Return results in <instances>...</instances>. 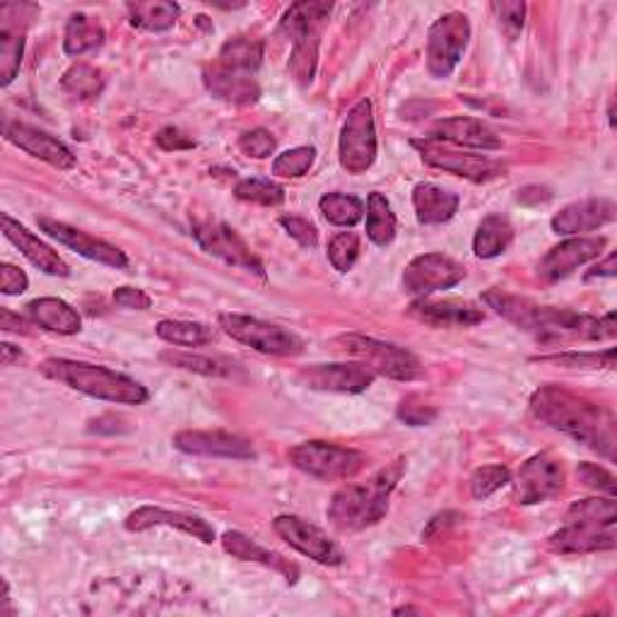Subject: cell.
Segmentation results:
<instances>
[{
    "instance_id": "obj_1",
    "label": "cell",
    "mask_w": 617,
    "mask_h": 617,
    "mask_svg": "<svg viewBox=\"0 0 617 617\" xmlns=\"http://www.w3.org/2000/svg\"><path fill=\"white\" fill-rule=\"evenodd\" d=\"M482 299L501 319H507L538 340H610L617 336V321L613 311L603 319H596L571 309L543 307L526 297L507 295L501 290L485 292Z\"/></svg>"
},
{
    "instance_id": "obj_2",
    "label": "cell",
    "mask_w": 617,
    "mask_h": 617,
    "mask_svg": "<svg viewBox=\"0 0 617 617\" xmlns=\"http://www.w3.org/2000/svg\"><path fill=\"white\" fill-rule=\"evenodd\" d=\"M530 412L557 432L569 435L606 458H615V418L606 408L559 386H540L530 396Z\"/></svg>"
},
{
    "instance_id": "obj_3",
    "label": "cell",
    "mask_w": 617,
    "mask_h": 617,
    "mask_svg": "<svg viewBox=\"0 0 617 617\" xmlns=\"http://www.w3.org/2000/svg\"><path fill=\"white\" fill-rule=\"evenodd\" d=\"M404 470L406 461L398 458V461L377 470L365 482L342 487L340 492L334 495L331 505H328V521L338 530H365L379 524L386 511H389L391 492L404 478Z\"/></svg>"
},
{
    "instance_id": "obj_4",
    "label": "cell",
    "mask_w": 617,
    "mask_h": 617,
    "mask_svg": "<svg viewBox=\"0 0 617 617\" xmlns=\"http://www.w3.org/2000/svg\"><path fill=\"white\" fill-rule=\"evenodd\" d=\"M39 369L41 375L68 386V389L92 396L97 400H107V404L140 406L150 398L146 386L102 365L76 362L66 360V357H49V360L41 362Z\"/></svg>"
},
{
    "instance_id": "obj_5",
    "label": "cell",
    "mask_w": 617,
    "mask_h": 617,
    "mask_svg": "<svg viewBox=\"0 0 617 617\" xmlns=\"http://www.w3.org/2000/svg\"><path fill=\"white\" fill-rule=\"evenodd\" d=\"M334 348L350 355L352 360L369 367L377 377H389L396 381H412L420 377L422 365L410 350L384 342L377 338L348 334L334 340Z\"/></svg>"
},
{
    "instance_id": "obj_6",
    "label": "cell",
    "mask_w": 617,
    "mask_h": 617,
    "mask_svg": "<svg viewBox=\"0 0 617 617\" xmlns=\"http://www.w3.org/2000/svg\"><path fill=\"white\" fill-rule=\"evenodd\" d=\"M290 464L307 472V476L324 480V482H340L350 480L360 472L367 464V456L357 449L338 447L328 441H305L287 454Z\"/></svg>"
},
{
    "instance_id": "obj_7",
    "label": "cell",
    "mask_w": 617,
    "mask_h": 617,
    "mask_svg": "<svg viewBox=\"0 0 617 617\" xmlns=\"http://www.w3.org/2000/svg\"><path fill=\"white\" fill-rule=\"evenodd\" d=\"M220 328L222 331L258 352L266 355H280V357H295L305 350V342L287 328L278 324H268L247 314H220Z\"/></svg>"
},
{
    "instance_id": "obj_8",
    "label": "cell",
    "mask_w": 617,
    "mask_h": 617,
    "mask_svg": "<svg viewBox=\"0 0 617 617\" xmlns=\"http://www.w3.org/2000/svg\"><path fill=\"white\" fill-rule=\"evenodd\" d=\"M340 167L348 175H365L377 160V126L369 99L357 102L340 131Z\"/></svg>"
},
{
    "instance_id": "obj_9",
    "label": "cell",
    "mask_w": 617,
    "mask_h": 617,
    "mask_svg": "<svg viewBox=\"0 0 617 617\" xmlns=\"http://www.w3.org/2000/svg\"><path fill=\"white\" fill-rule=\"evenodd\" d=\"M470 41V22L464 12L441 16L427 34V70L435 78H449L461 63Z\"/></svg>"
},
{
    "instance_id": "obj_10",
    "label": "cell",
    "mask_w": 617,
    "mask_h": 617,
    "mask_svg": "<svg viewBox=\"0 0 617 617\" xmlns=\"http://www.w3.org/2000/svg\"><path fill=\"white\" fill-rule=\"evenodd\" d=\"M193 239L198 241L200 249L215 258H220L222 263L247 270L261 280L266 278L263 263L258 261V256L249 249V243L243 241L229 225L215 222V220L193 222Z\"/></svg>"
},
{
    "instance_id": "obj_11",
    "label": "cell",
    "mask_w": 617,
    "mask_h": 617,
    "mask_svg": "<svg viewBox=\"0 0 617 617\" xmlns=\"http://www.w3.org/2000/svg\"><path fill=\"white\" fill-rule=\"evenodd\" d=\"M412 146L420 150L422 160L429 167L444 169V171H449V175L464 177L468 181L482 183V181H490V179H497V177L505 175V165L497 162V160H490L487 155L461 152L456 148L444 146V142L427 140V138L425 140H412Z\"/></svg>"
},
{
    "instance_id": "obj_12",
    "label": "cell",
    "mask_w": 617,
    "mask_h": 617,
    "mask_svg": "<svg viewBox=\"0 0 617 617\" xmlns=\"http://www.w3.org/2000/svg\"><path fill=\"white\" fill-rule=\"evenodd\" d=\"M37 12L39 8L30 3L0 6V84H3V88H8L20 73L24 34Z\"/></svg>"
},
{
    "instance_id": "obj_13",
    "label": "cell",
    "mask_w": 617,
    "mask_h": 617,
    "mask_svg": "<svg viewBox=\"0 0 617 617\" xmlns=\"http://www.w3.org/2000/svg\"><path fill=\"white\" fill-rule=\"evenodd\" d=\"M567 482V472L563 461H557L553 454H538L519 468L516 476V501L524 507L540 505L563 492Z\"/></svg>"
},
{
    "instance_id": "obj_14",
    "label": "cell",
    "mask_w": 617,
    "mask_h": 617,
    "mask_svg": "<svg viewBox=\"0 0 617 617\" xmlns=\"http://www.w3.org/2000/svg\"><path fill=\"white\" fill-rule=\"evenodd\" d=\"M305 389L324 394H365L377 375L360 362L340 365H311L297 371L295 377Z\"/></svg>"
},
{
    "instance_id": "obj_15",
    "label": "cell",
    "mask_w": 617,
    "mask_h": 617,
    "mask_svg": "<svg viewBox=\"0 0 617 617\" xmlns=\"http://www.w3.org/2000/svg\"><path fill=\"white\" fill-rule=\"evenodd\" d=\"M466 278L464 266L444 253H422L412 258L404 272L406 292L415 297H427L439 290H449Z\"/></svg>"
},
{
    "instance_id": "obj_16",
    "label": "cell",
    "mask_w": 617,
    "mask_h": 617,
    "mask_svg": "<svg viewBox=\"0 0 617 617\" xmlns=\"http://www.w3.org/2000/svg\"><path fill=\"white\" fill-rule=\"evenodd\" d=\"M272 528H276V534L295 548L297 553L311 557L314 563L319 565H340L342 563V553L338 545L328 538L319 526H314L305 519H299V516L292 514H282L278 516L276 521H272Z\"/></svg>"
},
{
    "instance_id": "obj_17",
    "label": "cell",
    "mask_w": 617,
    "mask_h": 617,
    "mask_svg": "<svg viewBox=\"0 0 617 617\" xmlns=\"http://www.w3.org/2000/svg\"><path fill=\"white\" fill-rule=\"evenodd\" d=\"M608 247L606 237H577L567 239L563 243H557L548 253L543 256V261L538 263V276L545 282H555L571 276L574 270L596 261L603 253V249Z\"/></svg>"
},
{
    "instance_id": "obj_18",
    "label": "cell",
    "mask_w": 617,
    "mask_h": 617,
    "mask_svg": "<svg viewBox=\"0 0 617 617\" xmlns=\"http://www.w3.org/2000/svg\"><path fill=\"white\" fill-rule=\"evenodd\" d=\"M39 227H41V232H47L49 237L63 243V247L73 249L82 258H90V261H94V263H102L109 268L128 266V256L121 249H117L113 243H109L105 239L90 237L88 232H82V229H76V227H70L59 220H51V218H39Z\"/></svg>"
},
{
    "instance_id": "obj_19",
    "label": "cell",
    "mask_w": 617,
    "mask_h": 617,
    "mask_svg": "<svg viewBox=\"0 0 617 617\" xmlns=\"http://www.w3.org/2000/svg\"><path fill=\"white\" fill-rule=\"evenodd\" d=\"M615 543V524L565 521V526L548 538V548L557 555H588L613 550Z\"/></svg>"
},
{
    "instance_id": "obj_20",
    "label": "cell",
    "mask_w": 617,
    "mask_h": 617,
    "mask_svg": "<svg viewBox=\"0 0 617 617\" xmlns=\"http://www.w3.org/2000/svg\"><path fill=\"white\" fill-rule=\"evenodd\" d=\"M175 449L191 456H210V458H237V461H249L256 456L253 444L232 432H179L175 439Z\"/></svg>"
},
{
    "instance_id": "obj_21",
    "label": "cell",
    "mask_w": 617,
    "mask_h": 617,
    "mask_svg": "<svg viewBox=\"0 0 617 617\" xmlns=\"http://www.w3.org/2000/svg\"><path fill=\"white\" fill-rule=\"evenodd\" d=\"M6 138L12 142V146L24 150L27 155H32V157H37V160L47 162L61 171H70L78 165L76 155L70 152L59 138L49 136L47 131H39V128H34V126L6 123Z\"/></svg>"
},
{
    "instance_id": "obj_22",
    "label": "cell",
    "mask_w": 617,
    "mask_h": 617,
    "mask_svg": "<svg viewBox=\"0 0 617 617\" xmlns=\"http://www.w3.org/2000/svg\"><path fill=\"white\" fill-rule=\"evenodd\" d=\"M408 314L412 319H418V321H422L427 326H435V328H468V326H476L485 319L482 309L470 305V301H461V299L435 301V299L420 297L408 307Z\"/></svg>"
},
{
    "instance_id": "obj_23",
    "label": "cell",
    "mask_w": 617,
    "mask_h": 617,
    "mask_svg": "<svg viewBox=\"0 0 617 617\" xmlns=\"http://www.w3.org/2000/svg\"><path fill=\"white\" fill-rule=\"evenodd\" d=\"M427 140L444 142L454 148H472V150H499L501 140L490 126L470 117H451L441 119L432 126Z\"/></svg>"
},
{
    "instance_id": "obj_24",
    "label": "cell",
    "mask_w": 617,
    "mask_h": 617,
    "mask_svg": "<svg viewBox=\"0 0 617 617\" xmlns=\"http://www.w3.org/2000/svg\"><path fill=\"white\" fill-rule=\"evenodd\" d=\"M0 222H3V235L8 237V241L16 243L20 253L34 268H39L41 272H47V276H56V278H68L70 276V268H68L63 258L56 253L49 247V243H44L39 237H34L24 225H20L18 220H12L8 212H3Z\"/></svg>"
},
{
    "instance_id": "obj_25",
    "label": "cell",
    "mask_w": 617,
    "mask_h": 617,
    "mask_svg": "<svg viewBox=\"0 0 617 617\" xmlns=\"http://www.w3.org/2000/svg\"><path fill=\"white\" fill-rule=\"evenodd\" d=\"M615 220V203L610 198H586L559 210L553 218V232L557 235H584Z\"/></svg>"
},
{
    "instance_id": "obj_26",
    "label": "cell",
    "mask_w": 617,
    "mask_h": 617,
    "mask_svg": "<svg viewBox=\"0 0 617 617\" xmlns=\"http://www.w3.org/2000/svg\"><path fill=\"white\" fill-rule=\"evenodd\" d=\"M128 530H148L152 526H169V528H179L183 534L193 536L200 543H212L215 540V528L200 519V516L193 514H181V511H167L162 507H140L133 514L126 516Z\"/></svg>"
},
{
    "instance_id": "obj_27",
    "label": "cell",
    "mask_w": 617,
    "mask_h": 617,
    "mask_svg": "<svg viewBox=\"0 0 617 617\" xmlns=\"http://www.w3.org/2000/svg\"><path fill=\"white\" fill-rule=\"evenodd\" d=\"M203 82H206V90L212 97L237 107L256 105L258 97H261V88H258L256 76L235 73V70H227L218 63H210L203 70Z\"/></svg>"
},
{
    "instance_id": "obj_28",
    "label": "cell",
    "mask_w": 617,
    "mask_h": 617,
    "mask_svg": "<svg viewBox=\"0 0 617 617\" xmlns=\"http://www.w3.org/2000/svg\"><path fill=\"white\" fill-rule=\"evenodd\" d=\"M222 548L227 555L241 559V563H258V565L280 571L290 584H295L299 579V569H297V565L290 563V559H285L282 555L272 553L268 548H261V545L251 540L249 536L239 534V530H227V534L222 536Z\"/></svg>"
},
{
    "instance_id": "obj_29",
    "label": "cell",
    "mask_w": 617,
    "mask_h": 617,
    "mask_svg": "<svg viewBox=\"0 0 617 617\" xmlns=\"http://www.w3.org/2000/svg\"><path fill=\"white\" fill-rule=\"evenodd\" d=\"M27 317H30L34 326L59 336H76L82 331L80 314L70 307L68 301L56 297L32 299L30 305H27Z\"/></svg>"
},
{
    "instance_id": "obj_30",
    "label": "cell",
    "mask_w": 617,
    "mask_h": 617,
    "mask_svg": "<svg viewBox=\"0 0 617 617\" xmlns=\"http://www.w3.org/2000/svg\"><path fill=\"white\" fill-rule=\"evenodd\" d=\"M458 196L441 189L437 183H418L412 189V206L420 225H444L449 222L458 210Z\"/></svg>"
},
{
    "instance_id": "obj_31",
    "label": "cell",
    "mask_w": 617,
    "mask_h": 617,
    "mask_svg": "<svg viewBox=\"0 0 617 617\" xmlns=\"http://www.w3.org/2000/svg\"><path fill=\"white\" fill-rule=\"evenodd\" d=\"M215 63L235 73L256 76L263 63V41L253 37H235L220 49Z\"/></svg>"
},
{
    "instance_id": "obj_32",
    "label": "cell",
    "mask_w": 617,
    "mask_h": 617,
    "mask_svg": "<svg viewBox=\"0 0 617 617\" xmlns=\"http://www.w3.org/2000/svg\"><path fill=\"white\" fill-rule=\"evenodd\" d=\"M319 32L321 30H307V32H299L292 37V53H290V63H287V70H290V76L295 78L297 84H301V88L311 84L314 76H317Z\"/></svg>"
},
{
    "instance_id": "obj_33",
    "label": "cell",
    "mask_w": 617,
    "mask_h": 617,
    "mask_svg": "<svg viewBox=\"0 0 617 617\" xmlns=\"http://www.w3.org/2000/svg\"><path fill=\"white\" fill-rule=\"evenodd\" d=\"M105 27L99 20L84 16V12H78L68 20L66 24V39H63V51L68 56H84L90 51H97L99 47L105 44Z\"/></svg>"
},
{
    "instance_id": "obj_34",
    "label": "cell",
    "mask_w": 617,
    "mask_h": 617,
    "mask_svg": "<svg viewBox=\"0 0 617 617\" xmlns=\"http://www.w3.org/2000/svg\"><path fill=\"white\" fill-rule=\"evenodd\" d=\"M128 20L142 32H167L177 24L181 8L165 0H150V3H128Z\"/></svg>"
},
{
    "instance_id": "obj_35",
    "label": "cell",
    "mask_w": 617,
    "mask_h": 617,
    "mask_svg": "<svg viewBox=\"0 0 617 617\" xmlns=\"http://www.w3.org/2000/svg\"><path fill=\"white\" fill-rule=\"evenodd\" d=\"M160 360L169 367H177L183 371H193V375L203 377H235L239 365L227 360V357H210V355H193V352H179V350H165Z\"/></svg>"
},
{
    "instance_id": "obj_36",
    "label": "cell",
    "mask_w": 617,
    "mask_h": 617,
    "mask_svg": "<svg viewBox=\"0 0 617 617\" xmlns=\"http://www.w3.org/2000/svg\"><path fill=\"white\" fill-rule=\"evenodd\" d=\"M514 241V227L501 215H487L480 222L476 239H472V253L478 258H495L501 256Z\"/></svg>"
},
{
    "instance_id": "obj_37",
    "label": "cell",
    "mask_w": 617,
    "mask_h": 617,
    "mask_svg": "<svg viewBox=\"0 0 617 617\" xmlns=\"http://www.w3.org/2000/svg\"><path fill=\"white\" fill-rule=\"evenodd\" d=\"M396 215L391 203L381 193H369L367 200V237L377 243V247H389L396 239Z\"/></svg>"
},
{
    "instance_id": "obj_38",
    "label": "cell",
    "mask_w": 617,
    "mask_h": 617,
    "mask_svg": "<svg viewBox=\"0 0 617 617\" xmlns=\"http://www.w3.org/2000/svg\"><path fill=\"white\" fill-rule=\"evenodd\" d=\"M157 336H160L169 346H179V348H200L212 342L215 334L212 328L206 324H196V321H160L157 324Z\"/></svg>"
},
{
    "instance_id": "obj_39",
    "label": "cell",
    "mask_w": 617,
    "mask_h": 617,
    "mask_svg": "<svg viewBox=\"0 0 617 617\" xmlns=\"http://www.w3.org/2000/svg\"><path fill=\"white\" fill-rule=\"evenodd\" d=\"M331 3H295L282 16L280 32L287 37H295L307 30H321V24L331 18Z\"/></svg>"
},
{
    "instance_id": "obj_40",
    "label": "cell",
    "mask_w": 617,
    "mask_h": 617,
    "mask_svg": "<svg viewBox=\"0 0 617 617\" xmlns=\"http://www.w3.org/2000/svg\"><path fill=\"white\" fill-rule=\"evenodd\" d=\"M61 88H63L66 94H70L73 99L88 102V99H94V97L102 94L105 76H102V70L94 68V66L78 63V66L66 70V76L61 80Z\"/></svg>"
},
{
    "instance_id": "obj_41",
    "label": "cell",
    "mask_w": 617,
    "mask_h": 617,
    "mask_svg": "<svg viewBox=\"0 0 617 617\" xmlns=\"http://www.w3.org/2000/svg\"><path fill=\"white\" fill-rule=\"evenodd\" d=\"M319 210L328 222L338 225V227H355L365 218L362 200L355 196H348V193H326L319 200Z\"/></svg>"
},
{
    "instance_id": "obj_42",
    "label": "cell",
    "mask_w": 617,
    "mask_h": 617,
    "mask_svg": "<svg viewBox=\"0 0 617 617\" xmlns=\"http://www.w3.org/2000/svg\"><path fill=\"white\" fill-rule=\"evenodd\" d=\"M235 196L243 203L276 208L285 203V189L270 179H241L235 186Z\"/></svg>"
},
{
    "instance_id": "obj_43",
    "label": "cell",
    "mask_w": 617,
    "mask_h": 617,
    "mask_svg": "<svg viewBox=\"0 0 617 617\" xmlns=\"http://www.w3.org/2000/svg\"><path fill=\"white\" fill-rule=\"evenodd\" d=\"M565 521H596V524H615L617 521V507L615 497H591L574 501L569 507Z\"/></svg>"
},
{
    "instance_id": "obj_44",
    "label": "cell",
    "mask_w": 617,
    "mask_h": 617,
    "mask_svg": "<svg viewBox=\"0 0 617 617\" xmlns=\"http://www.w3.org/2000/svg\"><path fill=\"white\" fill-rule=\"evenodd\" d=\"M314 160H317V148L311 146L292 148L276 157V162H272V175L282 179H299L314 167Z\"/></svg>"
},
{
    "instance_id": "obj_45",
    "label": "cell",
    "mask_w": 617,
    "mask_h": 617,
    "mask_svg": "<svg viewBox=\"0 0 617 617\" xmlns=\"http://www.w3.org/2000/svg\"><path fill=\"white\" fill-rule=\"evenodd\" d=\"M536 362H553L571 369H613L615 348H608L606 352H563L550 357H536Z\"/></svg>"
},
{
    "instance_id": "obj_46",
    "label": "cell",
    "mask_w": 617,
    "mask_h": 617,
    "mask_svg": "<svg viewBox=\"0 0 617 617\" xmlns=\"http://www.w3.org/2000/svg\"><path fill=\"white\" fill-rule=\"evenodd\" d=\"M509 482H511V472L507 466H482L472 472L470 495L476 499H487Z\"/></svg>"
},
{
    "instance_id": "obj_47",
    "label": "cell",
    "mask_w": 617,
    "mask_h": 617,
    "mask_svg": "<svg viewBox=\"0 0 617 617\" xmlns=\"http://www.w3.org/2000/svg\"><path fill=\"white\" fill-rule=\"evenodd\" d=\"M357 256H360V237L355 232H340L328 241V261L338 272L352 270Z\"/></svg>"
},
{
    "instance_id": "obj_48",
    "label": "cell",
    "mask_w": 617,
    "mask_h": 617,
    "mask_svg": "<svg viewBox=\"0 0 617 617\" xmlns=\"http://www.w3.org/2000/svg\"><path fill=\"white\" fill-rule=\"evenodd\" d=\"M490 8L495 12L499 30L511 41L519 39L526 20V3H521V0H501V3H492Z\"/></svg>"
},
{
    "instance_id": "obj_49",
    "label": "cell",
    "mask_w": 617,
    "mask_h": 617,
    "mask_svg": "<svg viewBox=\"0 0 617 617\" xmlns=\"http://www.w3.org/2000/svg\"><path fill=\"white\" fill-rule=\"evenodd\" d=\"M278 148V140L266 128H251V131L239 138V150L243 155L253 157V160H266Z\"/></svg>"
},
{
    "instance_id": "obj_50",
    "label": "cell",
    "mask_w": 617,
    "mask_h": 617,
    "mask_svg": "<svg viewBox=\"0 0 617 617\" xmlns=\"http://www.w3.org/2000/svg\"><path fill=\"white\" fill-rule=\"evenodd\" d=\"M398 418L410 427H425L437 420V408L429 406L420 396H408L400 400L398 406Z\"/></svg>"
},
{
    "instance_id": "obj_51",
    "label": "cell",
    "mask_w": 617,
    "mask_h": 617,
    "mask_svg": "<svg viewBox=\"0 0 617 617\" xmlns=\"http://www.w3.org/2000/svg\"><path fill=\"white\" fill-rule=\"evenodd\" d=\"M278 222H280V227L285 229V232L299 243V247L317 249L319 232H317V227H314L309 220L297 218V215H282Z\"/></svg>"
},
{
    "instance_id": "obj_52",
    "label": "cell",
    "mask_w": 617,
    "mask_h": 617,
    "mask_svg": "<svg viewBox=\"0 0 617 617\" xmlns=\"http://www.w3.org/2000/svg\"><path fill=\"white\" fill-rule=\"evenodd\" d=\"M577 476L586 487H591L596 492H606L608 497H615V478L606 468H600L596 464H581L577 468Z\"/></svg>"
},
{
    "instance_id": "obj_53",
    "label": "cell",
    "mask_w": 617,
    "mask_h": 617,
    "mask_svg": "<svg viewBox=\"0 0 617 617\" xmlns=\"http://www.w3.org/2000/svg\"><path fill=\"white\" fill-rule=\"evenodd\" d=\"M113 301H117L121 309L133 311H148L152 307V297L138 290V287H117V290H113Z\"/></svg>"
},
{
    "instance_id": "obj_54",
    "label": "cell",
    "mask_w": 617,
    "mask_h": 617,
    "mask_svg": "<svg viewBox=\"0 0 617 617\" xmlns=\"http://www.w3.org/2000/svg\"><path fill=\"white\" fill-rule=\"evenodd\" d=\"M155 140H157V146H160L167 152L193 150L196 148V140L191 136H186L183 131H179V128H175V126L162 128V131L155 136Z\"/></svg>"
},
{
    "instance_id": "obj_55",
    "label": "cell",
    "mask_w": 617,
    "mask_h": 617,
    "mask_svg": "<svg viewBox=\"0 0 617 617\" xmlns=\"http://www.w3.org/2000/svg\"><path fill=\"white\" fill-rule=\"evenodd\" d=\"M27 285H30V280H27L24 270L10 266V263L0 266V292L8 295V297L22 295L27 290Z\"/></svg>"
},
{
    "instance_id": "obj_56",
    "label": "cell",
    "mask_w": 617,
    "mask_h": 617,
    "mask_svg": "<svg viewBox=\"0 0 617 617\" xmlns=\"http://www.w3.org/2000/svg\"><path fill=\"white\" fill-rule=\"evenodd\" d=\"M0 328L3 331H16V334H30V324H27L20 314H12L10 309L0 311Z\"/></svg>"
},
{
    "instance_id": "obj_57",
    "label": "cell",
    "mask_w": 617,
    "mask_h": 617,
    "mask_svg": "<svg viewBox=\"0 0 617 617\" xmlns=\"http://www.w3.org/2000/svg\"><path fill=\"white\" fill-rule=\"evenodd\" d=\"M615 276V253H610L606 261L600 266H596L591 272H588L586 280H596V278H613Z\"/></svg>"
},
{
    "instance_id": "obj_58",
    "label": "cell",
    "mask_w": 617,
    "mask_h": 617,
    "mask_svg": "<svg viewBox=\"0 0 617 617\" xmlns=\"http://www.w3.org/2000/svg\"><path fill=\"white\" fill-rule=\"evenodd\" d=\"M0 350H3V365L6 367H10L12 362L20 360V350H16V346H10V342H3Z\"/></svg>"
},
{
    "instance_id": "obj_59",
    "label": "cell",
    "mask_w": 617,
    "mask_h": 617,
    "mask_svg": "<svg viewBox=\"0 0 617 617\" xmlns=\"http://www.w3.org/2000/svg\"><path fill=\"white\" fill-rule=\"evenodd\" d=\"M404 613H420V610H415V608H396V615H404Z\"/></svg>"
}]
</instances>
